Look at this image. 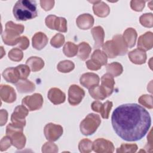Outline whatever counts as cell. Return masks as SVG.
I'll list each match as a JSON object with an SVG mask.
<instances>
[{"label":"cell","instance_id":"cell-2","mask_svg":"<svg viewBox=\"0 0 153 153\" xmlns=\"http://www.w3.org/2000/svg\"><path fill=\"white\" fill-rule=\"evenodd\" d=\"M13 13L17 20L26 21L34 19L38 16L36 1L19 0L15 4Z\"/></svg>","mask_w":153,"mask_h":153},{"label":"cell","instance_id":"cell-45","mask_svg":"<svg viewBox=\"0 0 153 153\" xmlns=\"http://www.w3.org/2000/svg\"><path fill=\"white\" fill-rule=\"evenodd\" d=\"M17 44L19 48L23 50H26L29 45V40L26 36H22L19 38Z\"/></svg>","mask_w":153,"mask_h":153},{"label":"cell","instance_id":"cell-35","mask_svg":"<svg viewBox=\"0 0 153 153\" xmlns=\"http://www.w3.org/2000/svg\"><path fill=\"white\" fill-rule=\"evenodd\" d=\"M78 148L81 153H88L93 150V142L88 139H83L79 142Z\"/></svg>","mask_w":153,"mask_h":153},{"label":"cell","instance_id":"cell-47","mask_svg":"<svg viewBox=\"0 0 153 153\" xmlns=\"http://www.w3.org/2000/svg\"><path fill=\"white\" fill-rule=\"evenodd\" d=\"M8 112L5 109H1L0 111V123L1 126H3L7 121Z\"/></svg>","mask_w":153,"mask_h":153},{"label":"cell","instance_id":"cell-11","mask_svg":"<svg viewBox=\"0 0 153 153\" xmlns=\"http://www.w3.org/2000/svg\"><path fill=\"white\" fill-rule=\"evenodd\" d=\"M85 96L84 90L79 86L73 84L68 90V102L72 106L78 105L81 103Z\"/></svg>","mask_w":153,"mask_h":153},{"label":"cell","instance_id":"cell-34","mask_svg":"<svg viewBox=\"0 0 153 153\" xmlns=\"http://www.w3.org/2000/svg\"><path fill=\"white\" fill-rule=\"evenodd\" d=\"M74 68V63L72 61L68 60L60 62L57 66V70L62 73H68L72 71Z\"/></svg>","mask_w":153,"mask_h":153},{"label":"cell","instance_id":"cell-28","mask_svg":"<svg viewBox=\"0 0 153 153\" xmlns=\"http://www.w3.org/2000/svg\"><path fill=\"white\" fill-rule=\"evenodd\" d=\"M2 75L6 81L13 84L17 83V82H19V80L20 79L15 68L13 67H10L5 69L3 71Z\"/></svg>","mask_w":153,"mask_h":153},{"label":"cell","instance_id":"cell-7","mask_svg":"<svg viewBox=\"0 0 153 153\" xmlns=\"http://www.w3.org/2000/svg\"><path fill=\"white\" fill-rule=\"evenodd\" d=\"M45 23L50 29H54L61 32H67V21L65 18L57 17L55 15H49L46 17Z\"/></svg>","mask_w":153,"mask_h":153},{"label":"cell","instance_id":"cell-42","mask_svg":"<svg viewBox=\"0 0 153 153\" xmlns=\"http://www.w3.org/2000/svg\"><path fill=\"white\" fill-rule=\"evenodd\" d=\"M42 152H58L57 146L51 142H45L42 146Z\"/></svg>","mask_w":153,"mask_h":153},{"label":"cell","instance_id":"cell-13","mask_svg":"<svg viewBox=\"0 0 153 153\" xmlns=\"http://www.w3.org/2000/svg\"><path fill=\"white\" fill-rule=\"evenodd\" d=\"M112 102L108 100L103 103L97 100L93 102L91 105L92 110L100 113L102 117L104 119H108L109 118V112L112 108Z\"/></svg>","mask_w":153,"mask_h":153},{"label":"cell","instance_id":"cell-4","mask_svg":"<svg viewBox=\"0 0 153 153\" xmlns=\"http://www.w3.org/2000/svg\"><path fill=\"white\" fill-rule=\"evenodd\" d=\"M23 127L10 123L6 127V134L11 139L12 145L18 149H23L26 145V137L23 134Z\"/></svg>","mask_w":153,"mask_h":153},{"label":"cell","instance_id":"cell-23","mask_svg":"<svg viewBox=\"0 0 153 153\" xmlns=\"http://www.w3.org/2000/svg\"><path fill=\"white\" fill-rule=\"evenodd\" d=\"M92 36L94 40V48H99L103 44L105 38V32L103 27L100 26L94 27L91 30Z\"/></svg>","mask_w":153,"mask_h":153},{"label":"cell","instance_id":"cell-40","mask_svg":"<svg viewBox=\"0 0 153 153\" xmlns=\"http://www.w3.org/2000/svg\"><path fill=\"white\" fill-rule=\"evenodd\" d=\"M137 146L136 144L123 143L120 148H117V152H135L137 150Z\"/></svg>","mask_w":153,"mask_h":153},{"label":"cell","instance_id":"cell-41","mask_svg":"<svg viewBox=\"0 0 153 153\" xmlns=\"http://www.w3.org/2000/svg\"><path fill=\"white\" fill-rule=\"evenodd\" d=\"M138 102L142 105L145 106L149 109H152V96L148 94H144L141 96L139 99Z\"/></svg>","mask_w":153,"mask_h":153},{"label":"cell","instance_id":"cell-33","mask_svg":"<svg viewBox=\"0 0 153 153\" xmlns=\"http://www.w3.org/2000/svg\"><path fill=\"white\" fill-rule=\"evenodd\" d=\"M78 45L72 42H67L64 45L63 51L65 55L68 57H72L77 54Z\"/></svg>","mask_w":153,"mask_h":153},{"label":"cell","instance_id":"cell-15","mask_svg":"<svg viewBox=\"0 0 153 153\" xmlns=\"http://www.w3.org/2000/svg\"><path fill=\"white\" fill-rule=\"evenodd\" d=\"M0 96L1 100L7 103H13L16 100V93L14 89L8 85H1Z\"/></svg>","mask_w":153,"mask_h":153},{"label":"cell","instance_id":"cell-43","mask_svg":"<svg viewBox=\"0 0 153 153\" xmlns=\"http://www.w3.org/2000/svg\"><path fill=\"white\" fill-rule=\"evenodd\" d=\"M145 1L133 0L130 2L131 8L136 11H142L145 7Z\"/></svg>","mask_w":153,"mask_h":153},{"label":"cell","instance_id":"cell-16","mask_svg":"<svg viewBox=\"0 0 153 153\" xmlns=\"http://www.w3.org/2000/svg\"><path fill=\"white\" fill-rule=\"evenodd\" d=\"M153 46V33L146 32L139 36L137 41V47L143 51L151 50Z\"/></svg>","mask_w":153,"mask_h":153},{"label":"cell","instance_id":"cell-44","mask_svg":"<svg viewBox=\"0 0 153 153\" xmlns=\"http://www.w3.org/2000/svg\"><path fill=\"white\" fill-rule=\"evenodd\" d=\"M12 145L11 139L7 135L2 137L0 143V150L1 151H4L8 149Z\"/></svg>","mask_w":153,"mask_h":153},{"label":"cell","instance_id":"cell-39","mask_svg":"<svg viewBox=\"0 0 153 153\" xmlns=\"http://www.w3.org/2000/svg\"><path fill=\"white\" fill-rule=\"evenodd\" d=\"M65 42V36L61 33L56 34L51 39L50 44L54 48L61 47Z\"/></svg>","mask_w":153,"mask_h":153},{"label":"cell","instance_id":"cell-18","mask_svg":"<svg viewBox=\"0 0 153 153\" xmlns=\"http://www.w3.org/2000/svg\"><path fill=\"white\" fill-rule=\"evenodd\" d=\"M94 18L93 17L88 13H84L79 15L76 20V23L77 26L83 30H87L90 29L94 24Z\"/></svg>","mask_w":153,"mask_h":153},{"label":"cell","instance_id":"cell-1","mask_svg":"<svg viewBox=\"0 0 153 153\" xmlns=\"http://www.w3.org/2000/svg\"><path fill=\"white\" fill-rule=\"evenodd\" d=\"M112 127L122 139L137 141L149 131L151 124L149 113L136 103L121 105L115 109L111 117Z\"/></svg>","mask_w":153,"mask_h":153},{"label":"cell","instance_id":"cell-12","mask_svg":"<svg viewBox=\"0 0 153 153\" xmlns=\"http://www.w3.org/2000/svg\"><path fill=\"white\" fill-rule=\"evenodd\" d=\"M93 150L97 153H112L114 151V146L110 140L98 138L93 142Z\"/></svg>","mask_w":153,"mask_h":153},{"label":"cell","instance_id":"cell-20","mask_svg":"<svg viewBox=\"0 0 153 153\" xmlns=\"http://www.w3.org/2000/svg\"><path fill=\"white\" fill-rule=\"evenodd\" d=\"M128 56L130 61L136 65H142L146 60V54L145 51L136 48L128 53Z\"/></svg>","mask_w":153,"mask_h":153},{"label":"cell","instance_id":"cell-6","mask_svg":"<svg viewBox=\"0 0 153 153\" xmlns=\"http://www.w3.org/2000/svg\"><path fill=\"white\" fill-rule=\"evenodd\" d=\"M108 57L102 51L97 49L93 53L91 59L85 62L87 68L91 71H97L101 68L102 66L106 65Z\"/></svg>","mask_w":153,"mask_h":153},{"label":"cell","instance_id":"cell-32","mask_svg":"<svg viewBox=\"0 0 153 153\" xmlns=\"http://www.w3.org/2000/svg\"><path fill=\"white\" fill-rule=\"evenodd\" d=\"M123 71V68L121 64L118 62H112L106 66V72L113 77L120 75Z\"/></svg>","mask_w":153,"mask_h":153},{"label":"cell","instance_id":"cell-3","mask_svg":"<svg viewBox=\"0 0 153 153\" xmlns=\"http://www.w3.org/2000/svg\"><path fill=\"white\" fill-rule=\"evenodd\" d=\"M25 29L23 25L16 24L12 21H9L5 24V29L2 33L4 42L8 45H14L17 44L20 35Z\"/></svg>","mask_w":153,"mask_h":153},{"label":"cell","instance_id":"cell-36","mask_svg":"<svg viewBox=\"0 0 153 153\" xmlns=\"http://www.w3.org/2000/svg\"><path fill=\"white\" fill-rule=\"evenodd\" d=\"M15 69L20 79H26L30 74V68L26 65H19Z\"/></svg>","mask_w":153,"mask_h":153},{"label":"cell","instance_id":"cell-9","mask_svg":"<svg viewBox=\"0 0 153 153\" xmlns=\"http://www.w3.org/2000/svg\"><path fill=\"white\" fill-rule=\"evenodd\" d=\"M43 97L39 93H34L25 97L22 101V105L27 108L29 111H33L41 109L43 105Z\"/></svg>","mask_w":153,"mask_h":153},{"label":"cell","instance_id":"cell-27","mask_svg":"<svg viewBox=\"0 0 153 153\" xmlns=\"http://www.w3.org/2000/svg\"><path fill=\"white\" fill-rule=\"evenodd\" d=\"M16 86L18 91L21 93H30L35 89V85L28 79H22L16 84Z\"/></svg>","mask_w":153,"mask_h":153},{"label":"cell","instance_id":"cell-19","mask_svg":"<svg viewBox=\"0 0 153 153\" xmlns=\"http://www.w3.org/2000/svg\"><path fill=\"white\" fill-rule=\"evenodd\" d=\"M93 3V10L94 13L100 17H105L108 16L110 13V8L109 6L103 1H90Z\"/></svg>","mask_w":153,"mask_h":153},{"label":"cell","instance_id":"cell-38","mask_svg":"<svg viewBox=\"0 0 153 153\" xmlns=\"http://www.w3.org/2000/svg\"><path fill=\"white\" fill-rule=\"evenodd\" d=\"M23 57V53L22 51L18 48H14L8 53V57L12 61L20 62L22 60Z\"/></svg>","mask_w":153,"mask_h":153},{"label":"cell","instance_id":"cell-21","mask_svg":"<svg viewBox=\"0 0 153 153\" xmlns=\"http://www.w3.org/2000/svg\"><path fill=\"white\" fill-rule=\"evenodd\" d=\"M115 81L114 77L109 74H104L101 78V86L106 93L107 97L111 96L113 93Z\"/></svg>","mask_w":153,"mask_h":153},{"label":"cell","instance_id":"cell-30","mask_svg":"<svg viewBox=\"0 0 153 153\" xmlns=\"http://www.w3.org/2000/svg\"><path fill=\"white\" fill-rule=\"evenodd\" d=\"M90 96L95 100H103L107 97V95L101 85H96L88 89Z\"/></svg>","mask_w":153,"mask_h":153},{"label":"cell","instance_id":"cell-46","mask_svg":"<svg viewBox=\"0 0 153 153\" xmlns=\"http://www.w3.org/2000/svg\"><path fill=\"white\" fill-rule=\"evenodd\" d=\"M54 1H40L41 7L45 11L50 10L54 7Z\"/></svg>","mask_w":153,"mask_h":153},{"label":"cell","instance_id":"cell-26","mask_svg":"<svg viewBox=\"0 0 153 153\" xmlns=\"http://www.w3.org/2000/svg\"><path fill=\"white\" fill-rule=\"evenodd\" d=\"M27 65L32 72H37L42 69L44 66V60L39 57L32 56L27 59L26 62Z\"/></svg>","mask_w":153,"mask_h":153},{"label":"cell","instance_id":"cell-25","mask_svg":"<svg viewBox=\"0 0 153 153\" xmlns=\"http://www.w3.org/2000/svg\"><path fill=\"white\" fill-rule=\"evenodd\" d=\"M102 50L109 58H115L118 56V51L115 42L112 40L107 41L102 45Z\"/></svg>","mask_w":153,"mask_h":153},{"label":"cell","instance_id":"cell-14","mask_svg":"<svg viewBox=\"0 0 153 153\" xmlns=\"http://www.w3.org/2000/svg\"><path fill=\"white\" fill-rule=\"evenodd\" d=\"M100 81V78L98 75L93 72H87L83 74L79 79L80 84L89 89L93 86L99 85Z\"/></svg>","mask_w":153,"mask_h":153},{"label":"cell","instance_id":"cell-31","mask_svg":"<svg viewBox=\"0 0 153 153\" xmlns=\"http://www.w3.org/2000/svg\"><path fill=\"white\" fill-rule=\"evenodd\" d=\"M77 55L78 57L82 60H85L89 56L91 48L90 45L85 42H82L78 45Z\"/></svg>","mask_w":153,"mask_h":153},{"label":"cell","instance_id":"cell-8","mask_svg":"<svg viewBox=\"0 0 153 153\" xmlns=\"http://www.w3.org/2000/svg\"><path fill=\"white\" fill-rule=\"evenodd\" d=\"M63 127L59 124L52 123H48L44 128V133L47 140L54 142L58 140L63 134Z\"/></svg>","mask_w":153,"mask_h":153},{"label":"cell","instance_id":"cell-10","mask_svg":"<svg viewBox=\"0 0 153 153\" xmlns=\"http://www.w3.org/2000/svg\"><path fill=\"white\" fill-rule=\"evenodd\" d=\"M29 113V109L24 105L16 106L11 116V121L13 124L20 127H25L26 125L25 118Z\"/></svg>","mask_w":153,"mask_h":153},{"label":"cell","instance_id":"cell-5","mask_svg":"<svg viewBox=\"0 0 153 153\" xmlns=\"http://www.w3.org/2000/svg\"><path fill=\"white\" fill-rule=\"evenodd\" d=\"M101 123V119L99 115L90 113L81 122L79 128L81 133L85 136L94 134Z\"/></svg>","mask_w":153,"mask_h":153},{"label":"cell","instance_id":"cell-22","mask_svg":"<svg viewBox=\"0 0 153 153\" xmlns=\"http://www.w3.org/2000/svg\"><path fill=\"white\" fill-rule=\"evenodd\" d=\"M48 41V38L45 33L41 32H36L32 39V46L36 50H41L47 45Z\"/></svg>","mask_w":153,"mask_h":153},{"label":"cell","instance_id":"cell-24","mask_svg":"<svg viewBox=\"0 0 153 153\" xmlns=\"http://www.w3.org/2000/svg\"><path fill=\"white\" fill-rule=\"evenodd\" d=\"M137 36V34L134 29L128 27L125 30L123 37L128 48H132L135 45Z\"/></svg>","mask_w":153,"mask_h":153},{"label":"cell","instance_id":"cell-17","mask_svg":"<svg viewBox=\"0 0 153 153\" xmlns=\"http://www.w3.org/2000/svg\"><path fill=\"white\" fill-rule=\"evenodd\" d=\"M47 97L50 101L54 105H59L63 103L66 99L65 94L58 88L53 87L49 90Z\"/></svg>","mask_w":153,"mask_h":153},{"label":"cell","instance_id":"cell-29","mask_svg":"<svg viewBox=\"0 0 153 153\" xmlns=\"http://www.w3.org/2000/svg\"><path fill=\"white\" fill-rule=\"evenodd\" d=\"M112 40L115 42L116 47L118 49V56H124L127 53L128 47L122 35H114Z\"/></svg>","mask_w":153,"mask_h":153},{"label":"cell","instance_id":"cell-37","mask_svg":"<svg viewBox=\"0 0 153 153\" xmlns=\"http://www.w3.org/2000/svg\"><path fill=\"white\" fill-rule=\"evenodd\" d=\"M140 24L146 27H152L153 26V16L152 13H145L139 18Z\"/></svg>","mask_w":153,"mask_h":153}]
</instances>
